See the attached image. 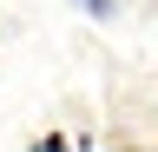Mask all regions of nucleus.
I'll return each instance as SVG.
<instances>
[{
    "label": "nucleus",
    "instance_id": "obj_1",
    "mask_svg": "<svg viewBox=\"0 0 158 152\" xmlns=\"http://www.w3.org/2000/svg\"><path fill=\"white\" fill-rule=\"evenodd\" d=\"M86 7H99V13H106V7H112V0H86Z\"/></svg>",
    "mask_w": 158,
    "mask_h": 152
}]
</instances>
